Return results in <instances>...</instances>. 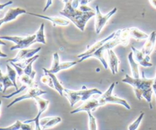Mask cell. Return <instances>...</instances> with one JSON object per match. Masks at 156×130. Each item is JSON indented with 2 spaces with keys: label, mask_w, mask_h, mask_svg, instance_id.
I'll return each instance as SVG.
<instances>
[{
  "label": "cell",
  "mask_w": 156,
  "mask_h": 130,
  "mask_svg": "<svg viewBox=\"0 0 156 130\" xmlns=\"http://www.w3.org/2000/svg\"><path fill=\"white\" fill-rule=\"evenodd\" d=\"M36 34V39L34 40L35 43H41V44H46V38H45V33H44V24L42 23L40 26L39 29L37 31Z\"/></svg>",
  "instance_id": "484cf974"
},
{
  "label": "cell",
  "mask_w": 156,
  "mask_h": 130,
  "mask_svg": "<svg viewBox=\"0 0 156 130\" xmlns=\"http://www.w3.org/2000/svg\"><path fill=\"white\" fill-rule=\"evenodd\" d=\"M6 68H7L8 76H9L10 80L12 82L14 86H15V88L17 91L18 88V85H17V83H16V80H17L16 79H17V76H18L16 70L15 69V68L12 67V65H11V64H7V65H6Z\"/></svg>",
  "instance_id": "cb8c5ba5"
},
{
  "label": "cell",
  "mask_w": 156,
  "mask_h": 130,
  "mask_svg": "<svg viewBox=\"0 0 156 130\" xmlns=\"http://www.w3.org/2000/svg\"><path fill=\"white\" fill-rule=\"evenodd\" d=\"M92 0H73L72 2V5L76 9H79V6L81 5H87L89 2Z\"/></svg>",
  "instance_id": "f546056e"
},
{
  "label": "cell",
  "mask_w": 156,
  "mask_h": 130,
  "mask_svg": "<svg viewBox=\"0 0 156 130\" xmlns=\"http://www.w3.org/2000/svg\"><path fill=\"white\" fill-rule=\"evenodd\" d=\"M1 106H2V100H0V115H1Z\"/></svg>",
  "instance_id": "f35d334b"
},
{
  "label": "cell",
  "mask_w": 156,
  "mask_h": 130,
  "mask_svg": "<svg viewBox=\"0 0 156 130\" xmlns=\"http://www.w3.org/2000/svg\"><path fill=\"white\" fill-rule=\"evenodd\" d=\"M6 57H8V55H6L5 53H2L1 49H0V58H6Z\"/></svg>",
  "instance_id": "d590c367"
},
{
  "label": "cell",
  "mask_w": 156,
  "mask_h": 130,
  "mask_svg": "<svg viewBox=\"0 0 156 130\" xmlns=\"http://www.w3.org/2000/svg\"><path fill=\"white\" fill-rule=\"evenodd\" d=\"M43 71H44V73H47V74H48L49 76H50V78H51L52 85H53V88H52L56 90V91L60 94V96H64V90H65V88L62 86V85L60 83V82L58 80L56 75L47 72L46 71V70H44V69H43Z\"/></svg>",
  "instance_id": "7402d4cb"
},
{
  "label": "cell",
  "mask_w": 156,
  "mask_h": 130,
  "mask_svg": "<svg viewBox=\"0 0 156 130\" xmlns=\"http://www.w3.org/2000/svg\"><path fill=\"white\" fill-rule=\"evenodd\" d=\"M129 30V33L130 38L136 40H147L149 38V35L147 34L145 32L142 31L137 27H128Z\"/></svg>",
  "instance_id": "ffe728a7"
},
{
  "label": "cell",
  "mask_w": 156,
  "mask_h": 130,
  "mask_svg": "<svg viewBox=\"0 0 156 130\" xmlns=\"http://www.w3.org/2000/svg\"><path fill=\"white\" fill-rule=\"evenodd\" d=\"M12 4H13V2H12V1H9V2H5V3H2V4H0V11L2 10L3 9H5L6 6H9V5H12Z\"/></svg>",
  "instance_id": "1f68e13d"
},
{
  "label": "cell",
  "mask_w": 156,
  "mask_h": 130,
  "mask_svg": "<svg viewBox=\"0 0 156 130\" xmlns=\"http://www.w3.org/2000/svg\"><path fill=\"white\" fill-rule=\"evenodd\" d=\"M2 40L12 41L15 44L10 48L11 50H23L27 49L30 45L34 44V40L36 39V34L27 35L25 37L19 36H2L0 37Z\"/></svg>",
  "instance_id": "8992f818"
},
{
  "label": "cell",
  "mask_w": 156,
  "mask_h": 130,
  "mask_svg": "<svg viewBox=\"0 0 156 130\" xmlns=\"http://www.w3.org/2000/svg\"><path fill=\"white\" fill-rule=\"evenodd\" d=\"M115 35H116V31L113 32L112 33H111V34H110L109 36L107 37L104 38V39H102V40H101L98 41V42L94 43V44H93L91 47H88V48L87 49L86 51H85L84 53H81V54L78 55L77 57L79 59V62H82V61H84L85 59H88V58H89V56H91V54H93L94 52L97 51L99 48H101V47L104 44H106L108 41H109L110 40L112 39L113 37H114V36H115Z\"/></svg>",
  "instance_id": "9c48e42d"
},
{
  "label": "cell",
  "mask_w": 156,
  "mask_h": 130,
  "mask_svg": "<svg viewBox=\"0 0 156 130\" xmlns=\"http://www.w3.org/2000/svg\"><path fill=\"white\" fill-rule=\"evenodd\" d=\"M41 50V47H37L36 49H23V50H20L19 52L15 56V57L9 59L8 62H9V63L10 62L17 63V62H21V61L30 59V58L36 56Z\"/></svg>",
  "instance_id": "8fae6325"
},
{
  "label": "cell",
  "mask_w": 156,
  "mask_h": 130,
  "mask_svg": "<svg viewBox=\"0 0 156 130\" xmlns=\"http://www.w3.org/2000/svg\"><path fill=\"white\" fill-rule=\"evenodd\" d=\"M131 49H132V52L133 53L134 59L139 65L143 67H152L153 65V64L150 62L151 58L146 57L141 50H138L133 47H131Z\"/></svg>",
  "instance_id": "2e32d148"
},
{
  "label": "cell",
  "mask_w": 156,
  "mask_h": 130,
  "mask_svg": "<svg viewBox=\"0 0 156 130\" xmlns=\"http://www.w3.org/2000/svg\"><path fill=\"white\" fill-rule=\"evenodd\" d=\"M114 87H115V83L111 84L109 88H108V90L98 98L100 104H101V107L105 106L108 104H114L122 105L127 110H131V106L126 100L113 95L112 93Z\"/></svg>",
  "instance_id": "5b68a950"
},
{
  "label": "cell",
  "mask_w": 156,
  "mask_h": 130,
  "mask_svg": "<svg viewBox=\"0 0 156 130\" xmlns=\"http://www.w3.org/2000/svg\"><path fill=\"white\" fill-rule=\"evenodd\" d=\"M12 87L15 88L12 82L10 80L7 74H3L0 69V91L5 93L8 88H12Z\"/></svg>",
  "instance_id": "44dd1931"
},
{
  "label": "cell",
  "mask_w": 156,
  "mask_h": 130,
  "mask_svg": "<svg viewBox=\"0 0 156 130\" xmlns=\"http://www.w3.org/2000/svg\"><path fill=\"white\" fill-rule=\"evenodd\" d=\"M100 107H101V104L99 102L98 99H89V100L84 102L79 107L72 111L70 114H78L79 112H92V111H94L97 108Z\"/></svg>",
  "instance_id": "7c38bea8"
},
{
  "label": "cell",
  "mask_w": 156,
  "mask_h": 130,
  "mask_svg": "<svg viewBox=\"0 0 156 130\" xmlns=\"http://www.w3.org/2000/svg\"><path fill=\"white\" fill-rule=\"evenodd\" d=\"M156 43V32L152 31V33L149 34V38L146 40V43L144 44L143 47H142L141 51L143 52L145 56L147 58H151L150 55L153 52L154 49H155Z\"/></svg>",
  "instance_id": "9a60e30c"
},
{
  "label": "cell",
  "mask_w": 156,
  "mask_h": 130,
  "mask_svg": "<svg viewBox=\"0 0 156 130\" xmlns=\"http://www.w3.org/2000/svg\"><path fill=\"white\" fill-rule=\"evenodd\" d=\"M152 91H153V94H155V99H156V76L154 78V82H153V84H152Z\"/></svg>",
  "instance_id": "836d02e7"
},
{
  "label": "cell",
  "mask_w": 156,
  "mask_h": 130,
  "mask_svg": "<svg viewBox=\"0 0 156 130\" xmlns=\"http://www.w3.org/2000/svg\"><path fill=\"white\" fill-rule=\"evenodd\" d=\"M88 126H89V130H98L97 120L95 117L92 115L91 112L88 113Z\"/></svg>",
  "instance_id": "f1b7e54d"
},
{
  "label": "cell",
  "mask_w": 156,
  "mask_h": 130,
  "mask_svg": "<svg viewBox=\"0 0 156 130\" xmlns=\"http://www.w3.org/2000/svg\"><path fill=\"white\" fill-rule=\"evenodd\" d=\"M0 46H6V44L0 38Z\"/></svg>",
  "instance_id": "8d00e7d4"
},
{
  "label": "cell",
  "mask_w": 156,
  "mask_h": 130,
  "mask_svg": "<svg viewBox=\"0 0 156 130\" xmlns=\"http://www.w3.org/2000/svg\"><path fill=\"white\" fill-rule=\"evenodd\" d=\"M61 1H62V2H64V4H66V3L68 2L69 1V0H61Z\"/></svg>",
  "instance_id": "74e56055"
},
{
  "label": "cell",
  "mask_w": 156,
  "mask_h": 130,
  "mask_svg": "<svg viewBox=\"0 0 156 130\" xmlns=\"http://www.w3.org/2000/svg\"><path fill=\"white\" fill-rule=\"evenodd\" d=\"M27 14H28V15H33V16H35V17H38V18L48 20V21H50V22L53 24V27H56V26H68L70 23V21H69L68 19L64 18H61V17L47 16V15H40V14L31 13V12H27Z\"/></svg>",
  "instance_id": "5bb4252c"
},
{
  "label": "cell",
  "mask_w": 156,
  "mask_h": 130,
  "mask_svg": "<svg viewBox=\"0 0 156 130\" xmlns=\"http://www.w3.org/2000/svg\"><path fill=\"white\" fill-rule=\"evenodd\" d=\"M35 101H36L37 105L38 108V112H41L43 114L44 112H45L47 111V109L48 108L49 104H50V101L46 99L42 98L41 97H38L37 98L34 99Z\"/></svg>",
  "instance_id": "d4e9b609"
},
{
  "label": "cell",
  "mask_w": 156,
  "mask_h": 130,
  "mask_svg": "<svg viewBox=\"0 0 156 130\" xmlns=\"http://www.w3.org/2000/svg\"><path fill=\"white\" fill-rule=\"evenodd\" d=\"M150 4L153 6L155 9H156V0H149Z\"/></svg>",
  "instance_id": "e575fe53"
},
{
  "label": "cell",
  "mask_w": 156,
  "mask_h": 130,
  "mask_svg": "<svg viewBox=\"0 0 156 130\" xmlns=\"http://www.w3.org/2000/svg\"><path fill=\"white\" fill-rule=\"evenodd\" d=\"M79 63V61H70V62H61L59 59V56L58 53H54L53 54V62H52L51 68L50 69L44 68V70L49 73L55 74L62 71V70H66L72 67L75 66L77 64Z\"/></svg>",
  "instance_id": "52a82bcc"
},
{
  "label": "cell",
  "mask_w": 156,
  "mask_h": 130,
  "mask_svg": "<svg viewBox=\"0 0 156 130\" xmlns=\"http://www.w3.org/2000/svg\"><path fill=\"white\" fill-rule=\"evenodd\" d=\"M0 130H34V127L30 123H24L20 120H16L11 126L0 127Z\"/></svg>",
  "instance_id": "d6986e66"
},
{
  "label": "cell",
  "mask_w": 156,
  "mask_h": 130,
  "mask_svg": "<svg viewBox=\"0 0 156 130\" xmlns=\"http://www.w3.org/2000/svg\"><path fill=\"white\" fill-rule=\"evenodd\" d=\"M144 116H145V114L143 112H142L141 114H140V116L137 117L136 120L135 121L133 122L131 124L129 125V126H128V130H137L138 129V128L140 127V123H141V122H142V120H143Z\"/></svg>",
  "instance_id": "83f0119b"
},
{
  "label": "cell",
  "mask_w": 156,
  "mask_h": 130,
  "mask_svg": "<svg viewBox=\"0 0 156 130\" xmlns=\"http://www.w3.org/2000/svg\"><path fill=\"white\" fill-rule=\"evenodd\" d=\"M117 8H114L111 11H110L106 15H103L101 12L100 9H99V5H95V32L97 34L101 32L102 29L105 27L106 23L108 22V20L111 18L114 15H115L117 12Z\"/></svg>",
  "instance_id": "ba28073f"
},
{
  "label": "cell",
  "mask_w": 156,
  "mask_h": 130,
  "mask_svg": "<svg viewBox=\"0 0 156 130\" xmlns=\"http://www.w3.org/2000/svg\"><path fill=\"white\" fill-rule=\"evenodd\" d=\"M103 94L102 91L98 88H91V89H87L85 87H83L82 90L79 91H75V90H70L65 88L64 90V95L66 96L69 100L70 104V106L73 107L77 104L79 101H86L89 100L90 97L94 94H99L101 95Z\"/></svg>",
  "instance_id": "3957f363"
},
{
  "label": "cell",
  "mask_w": 156,
  "mask_h": 130,
  "mask_svg": "<svg viewBox=\"0 0 156 130\" xmlns=\"http://www.w3.org/2000/svg\"><path fill=\"white\" fill-rule=\"evenodd\" d=\"M47 94V91H44L41 88H38V87H34V88H30L29 89L27 90L26 93L23 95L19 96L18 97H15L12 102H11L9 104H8L7 107H11L12 106H13L14 104H17L18 102L21 101V100H27V99H35L38 97H41L43 94Z\"/></svg>",
  "instance_id": "30bf717a"
},
{
  "label": "cell",
  "mask_w": 156,
  "mask_h": 130,
  "mask_svg": "<svg viewBox=\"0 0 156 130\" xmlns=\"http://www.w3.org/2000/svg\"><path fill=\"white\" fill-rule=\"evenodd\" d=\"M119 44H121L122 45V41L120 37V29L116 31V35L114 36V37H113L112 39L110 40L109 41H108L106 44H104V45L102 46L101 48H99L97 51H95L93 54H91V56H89V58L94 57V58H96V59H98L101 62L104 68H105V69H108V62H107V61L105 60V57H104L105 52L108 51V50H112L114 47H117V46L119 45Z\"/></svg>",
  "instance_id": "277c9868"
},
{
  "label": "cell",
  "mask_w": 156,
  "mask_h": 130,
  "mask_svg": "<svg viewBox=\"0 0 156 130\" xmlns=\"http://www.w3.org/2000/svg\"><path fill=\"white\" fill-rule=\"evenodd\" d=\"M107 52H108V60H109L110 69H111L113 75H116L117 73H118L120 61H119V59L116 53L113 51V50H108Z\"/></svg>",
  "instance_id": "ac0fdd59"
},
{
  "label": "cell",
  "mask_w": 156,
  "mask_h": 130,
  "mask_svg": "<svg viewBox=\"0 0 156 130\" xmlns=\"http://www.w3.org/2000/svg\"><path fill=\"white\" fill-rule=\"evenodd\" d=\"M79 9H80L82 12H93V9H91V8L88 7V5H81L79 6Z\"/></svg>",
  "instance_id": "4dcf8cb0"
},
{
  "label": "cell",
  "mask_w": 156,
  "mask_h": 130,
  "mask_svg": "<svg viewBox=\"0 0 156 130\" xmlns=\"http://www.w3.org/2000/svg\"><path fill=\"white\" fill-rule=\"evenodd\" d=\"M73 130H76V128H74V129H73Z\"/></svg>",
  "instance_id": "ab89813d"
},
{
  "label": "cell",
  "mask_w": 156,
  "mask_h": 130,
  "mask_svg": "<svg viewBox=\"0 0 156 130\" xmlns=\"http://www.w3.org/2000/svg\"><path fill=\"white\" fill-rule=\"evenodd\" d=\"M27 12L24 9H21L20 7L17 8H10L6 12L5 15L2 18L0 19V27L5 23L10 22V21H14L16 19L19 15H23V14H27Z\"/></svg>",
  "instance_id": "4fadbf2b"
},
{
  "label": "cell",
  "mask_w": 156,
  "mask_h": 130,
  "mask_svg": "<svg viewBox=\"0 0 156 130\" xmlns=\"http://www.w3.org/2000/svg\"><path fill=\"white\" fill-rule=\"evenodd\" d=\"M42 115V113L38 112L36 117L34 118L31 119V120H27L24 121V123H34V130H43L41 128V125H40V120H41V117Z\"/></svg>",
  "instance_id": "4316f807"
},
{
  "label": "cell",
  "mask_w": 156,
  "mask_h": 130,
  "mask_svg": "<svg viewBox=\"0 0 156 130\" xmlns=\"http://www.w3.org/2000/svg\"><path fill=\"white\" fill-rule=\"evenodd\" d=\"M155 53H156V50H155Z\"/></svg>",
  "instance_id": "60d3db41"
},
{
  "label": "cell",
  "mask_w": 156,
  "mask_h": 130,
  "mask_svg": "<svg viewBox=\"0 0 156 130\" xmlns=\"http://www.w3.org/2000/svg\"><path fill=\"white\" fill-rule=\"evenodd\" d=\"M53 4V0H47V2H46V5H45V7H44V12H46V11L47 10V9H49V8L51 6V5Z\"/></svg>",
  "instance_id": "d6a6232c"
},
{
  "label": "cell",
  "mask_w": 156,
  "mask_h": 130,
  "mask_svg": "<svg viewBox=\"0 0 156 130\" xmlns=\"http://www.w3.org/2000/svg\"><path fill=\"white\" fill-rule=\"evenodd\" d=\"M154 79H148L143 76V78L132 77L129 75H126L125 77L122 79V82L128 84L130 85L135 92L136 97L138 100L144 98L148 102L150 109H152V96L153 94L152 91V84Z\"/></svg>",
  "instance_id": "6da1fadb"
},
{
  "label": "cell",
  "mask_w": 156,
  "mask_h": 130,
  "mask_svg": "<svg viewBox=\"0 0 156 130\" xmlns=\"http://www.w3.org/2000/svg\"><path fill=\"white\" fill-rule=\"evenodd\" d=\"M72 2L73 0H69L68 2L66 3L63 9L59 12V14L71 21L79 30L84 31L88 20L95 16V11L82 12L79 9L73 7Z\"/></svg>",
  "instance_id": "7a4b0ae2"
},
{
  "label": "cell",
  "mask_w": 156,
  "mask_h": 130,
  "mask_svg": "<svg viewBox=\"0 0 156 130\" xmlns=\"http://www.w3.org/2000/svg\"><path fill=\"white\" fill-rule=\"evenodd\" d=\"M128 61H129V65H130L131 72H132V77L138 79L140 78V69H139V64L136 62L133 57V53L131 51L128 55Z\"/></svg>",
  "instance_id": "603a6c76"
},
{
  "label": "cell",
  "mask_w": 156,
  "mask_h": 130,
  "mask_svg": "<svg viewBox=\"0 0 156 130\" xmlns=\"http://www.w3.org/2000/svg\"><path fill=\"white\" fill-rule=\"evenodd\" d=\"M62 122V118L59 117H47L41 118L40 125L42 129H50L56 126Z\"/></svg>",
  "instance_id": "e0dca14e"
}]
</instances>
